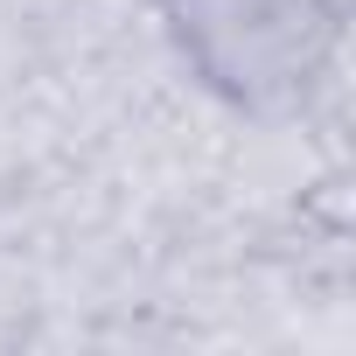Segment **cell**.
Segmentation results:
<instances>
[{
  "label": "cell",
  "mask_w": 356,
  "mask_h": 356,
  "mask_svg": "<svg viewBox=\"0 0 356 356\" xmlns=\"http://www.w3.org/2000/svg\"><path fill=\"white\" fill-rule=\"evenodd\" d=\"M189 77L245 119H300L342 49V0H161Z\"/></svg>",
  "instance_id": "1"
}]
</instances>
